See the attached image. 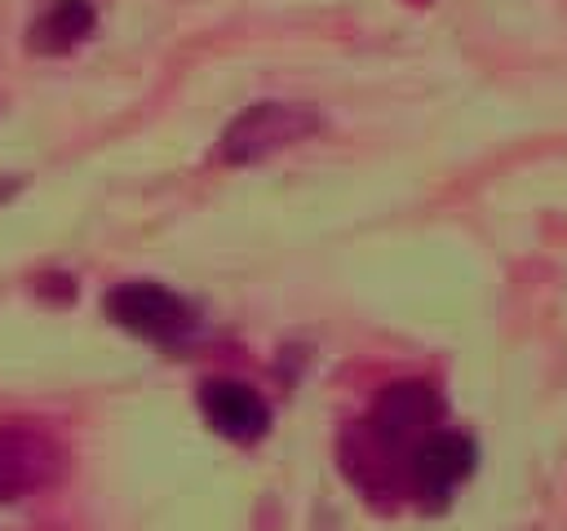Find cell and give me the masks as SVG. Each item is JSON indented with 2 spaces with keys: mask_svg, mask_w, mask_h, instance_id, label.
<instances>
[{
  "mask_svg": "<svg viewBox=\"0 0 567 531\" xmlns=\"http://www.w3.org/2000/svg\"><path fill=\"white\" fill-rule=\"evenodd\" d=\"M306 133H315V115L306 106L257 102L221 133V159L226 164H252V159H266L284 146L301 142Z\"/></svg>",
  "mask_w": 567,
  "mask_h": 531,
  "instance_id": "cell-1",
  "label": "cell"
},
{
  "mask_svg": "<svg viewBox=\"0 0 567 531\" xmlns=\"http://www.w3.org/2000/svg\"><path fill=\"white\" fill-rule=\"evenodd\" d=\"M434 420H439V394L425 381H399L377 398L368 416V434L381 451L408 460V451L425 434H434Z\"/></svg>",
  "mask_w": 567,
  "mask_h": 531,
  "instance_id": "cell-2",
  "label": "cell"
},
{
  "mask_svg": "<svg viewBox=\"0 0 567 531\" xmlns=\"http://www.w3.org/2000/svg\"><path fill=\"white\" fill-rule=\"evenodd\" d=\"M106 314L120 327H128V332H137L146 341H159V345H177L195 327L190 305L177 292L159 288V283H120L106 296Z\"/></svg>",
  "mask_w": 567,
  "mask_h": 531,
  "instance_id": "cell-3",
  "label": "cell"
},
{
  "mask_svg": "<svg viewBox=\"0 0 567 531\" xmlns=\"http://www.w3.org/2000/svg\"><path fill=\"white\" fill-rule=\"evenodd\" d=\"M62 473V447L40 429L9 425L0 429V500L31 496Z\"/></svg>",
  "mask_w": 567,
  "mask_h": 531,
  "instance_id": "cell-4",
  "label": "cell"
},
{
  "mask_svg": "<svg viewBox=\"0 0 567 531\" xmlns=\"http://www.w3.org/2000/svg\"><path fill=\"white\" fill-rule=\"evenodd\" d=\"M408 482L416 496L425 500H443L447 491H456V482L474 469V442L465 434L452 429H434L425 434L412 451H408Z\"/></svg>",
  "mask_w": 567,
  "mask_h": 531,
  "instance_id": "cell-5",
  "label": "cell"
},
{
  "mask_svg": "<svg viewBox=\"0 0 567 531\" xmlns=\"http://www.w3.org/2000/svg\"><path fill=\"white\" fill-rule=\"evenodd\" d=\"M199 407H204L208 425L221 438H235V442H252L270 425V412H266L261 394L244 381H208L199 389Z\"/></svg>",
  "mask_w": 567,
  "mask_h": 531,
  "instance_id": "cell-6",
  "label": "cell"
},
{
  "mask_svg": "<svg viewBox=\"0 0 567 531\" xmlns=\"http://www.w3.org/2000/svg\"><path fill=\"white\" fill-rule=\"evenodd\" d=\"M89 31H93V4L89 0H53L31 27V44L40 53H66Z\"/></svg>",
  "mask_w": 567,
  "mask_h": 531,
  "instance_id": "cell-7",
  "label": "cell"
}]
</instances>
